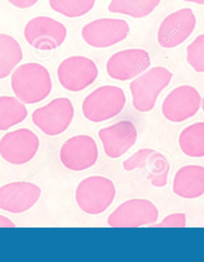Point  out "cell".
<instances>
[{"mask_svg":"<svg viewBox=\"0 0 204 262\" xmlns=\"http://www.w3.org/2000/svg\"><path fill=\"white\" fill-rule=\"evenodd\" d=\"M186 216L183 213L173 214L168 215L160 224L150 227H185Z\"/></svg>","mask_w":204,"mask_h":262,"instance_id":"cell-26","label":"cell"},{"mask_svg":"<svg viewBox=\"0 0 204 262\" xmlns=\"http://www.w3.org/2000/svg\"><path fill=\"white\" fill-rule=\"evenodd\" d=\"M22 58V48L16 39L0 34V79L9 76Z\"/></svg>","mask_w":204,"mask_h":262,"instance_id":"cell-18","label":"cell"},{"mask_svg":"<svg viewBox=\"0 0 204 262\" xmlns=\"http://www.w3.org/2000/svg\"><path fill=\"white\" fill-rule=\"evenodd\" d=\"M201 97L195 88L184 85L172 91L162 105L165 118L171 122H182L196 115Z\"/></svg>","mask_w":204,"mask_h":262,"instance_id":"cell-11","label":"cell"},{"mask_svg":"<svg viewBox=\"0 0 204 262\" xmlns=\"http://www.w3.org/2000/svg\"><path fill=\"white\" fill-rule=\"evenodd\" d=\"M202 109H203V112H204V98H203V101H202Z\"/></svg>","mask_w":204,"mask_h":262,"instance_id":"cell-30","label":"cell"},{"mask_svg":"<svg viewBox=\"0 0 204 262\" xmlns=\"http://www.w3.org/2000/svg\"><path fill=\"white\" fill-rule=\"evenodd\" d=\"M173 74L164 67H156L147 71L130 83L134 107L139 112H148L154 108L157 98L170 83Z\"/></svg>","mask_w":204,"mask_h":262,"instance_id":"cell-3","label":"cell"},{"mask_svg":"<svg viewBox=\"0 0 204 262\" xmlns=\"http://www.w3.org/2000/svg\"><path fill=\"white\" fill-rule=\"evenodd\" d=\"M148 163L151 171L149 178L152 185L159 187L164 186L167 183V176L170 168L166 158L154 150Z\"/></svg>","mask_w":204,"mask_h":262,"instance_id":"cell-23","label":"cell"},{"mask_svg":"<svg viewBox=\"0 0 204 262\" xmlns=\"http://www.w3.org/2000/svg\"><path fill=\"white\" fill-rule=\"evenodd\" d=\"M59 155L65 168L72 171L81 172L96 164L98 150L93 138L79 135L67 140L62 145Z\"/></svg>","mask_w":204,"mask_h":262,"instance_id":"cell-8","label":"cell"},{"mask_svg":"<svg viewBox=\"0 0 204 262\" xmlns=\"http://www.w3.org/2000/svg\"><path fill=\"white\" fill-rule=\"evenodd\" d=\"M74 116V107L68 98H58L44 107L37 108L32 120L42 132L48 136H59L68 128Z\"/></svg>","mask_w":204,"mask_h":262,"instance_id":"cell-5","label":"cell"},{"mask_svg":"<svg viewBox=\"0 0 204 262\" xmlns=\"http://www.w3.org/2000/svg\"><path fill=\"white\" fill-rule=\"evenodd\" d=\"M40 140L27 128L7 133L0 140V155L10 164L21 165L30 162L37 154Z\"/></svg>","mask_w":204,"mask_h":262,"instance_id":"cell-7","label":"cell"},{"mask_svg":"<svg viewBox=\"0 0 204 262\" xmlns=\"http://www.w3.org/2000/svg\"><path fill=\"white\" fill-rule=\"evenodd\" d=\"M196 23V17L191 9H183L170 14L161 25L158 42L164 48L176 47L191 35Z\"/></svg>","mask_w":204,"mask_h":262,"instance_id":"cell-13","label":"cell"},{"mask_svg":"<svg viewBox=\"0 0 204 262\" xmlns=\"http://www.w3.org/2000/svg\"><path fill=\"white\" fill-rule=\"evenodd\" d=\"M174 193L185 199H194L204 194V167L187 165L178 170L173 181Z\"/></svg>","mask_w":204,"mask_h":262,"instance_id":"cell-17","label":"cell"},{"mask_svg":"<svg viewBox=\"0 0 204 262\" xmlns=\"http://www.w3.org/2000/svg\"><path fill=\"white\" fill-rule=\"evenodd\" d=\"M116 196L113 182L100 176H90L81 181L75 191L79 207L85 213L98 215L111 206Z\"/></svg>","mask_w":204,"mask_h":262,"instance_id":"cell-2","label":"cell"},{"mask_svg":"<svg viewBox=\"0 0 204 262\" xmlns=\"http://www.w3.org/2000/svg\"><path fill=\"white\" fill-rule=\"evenodd\" d=\"M150 66L148 53L143 49H133L112 56L107 62V70L112 79L126 81L139 76Z\"/></svg>","mask_w":204,"mask_h":262,"instance_id":"cell-14","label":"cell"},{"mask_svg":"<svg viewBox=\"0 0 204 262\" xmlns=\"http://www.w3.org/2000/svg\"><path fill=\"white\" fill-rule=\"evenodd\" d=\"M105 154L112 159L122 157L131 148L138 139V130L130 120H122L98 131Z\"/></svg>","mask_w":204,"mask_h":262,"instance_id":"cell-15","label":"cell"},{"mask_svg":"<svg viewBox=\"0 0 204 262\" xmlns=\"http://www.w3.org/2000/svg\"><path fill=\"white\" fill-rule=\"evenodd\" d=\"M154 151L150 148H142L139 150L131 157L123 162V168L125 171H131L137 168H143Z\"/></svg>","mask_w":204,"mask_h":262,"instance_id":"cell-25","label":"cell"},{"mask_svg":"<svg viewBox=\"0 0 204 262\" xmlns=\"http://www.w3.org/2000/svg\"><path fill=\"white\" fill-rule=\"evenodd\" d=\"M11 4L19 9H28L36 5L38 0H8Z\"/></svg>","mask_w":204,"mask_h":262,"instance_id":"cell-27","label":"cell"},{"mask_svg":"<svg viewBox=\"0 0 204 262\" xmlns=\"http://www.w3.org/2000/svg\"><path fill=\"white\" fill-rule=\"evenodd\" d=\"M187 60L196 72L204 73V34L199 35L188 46Z\"/></svg>","mask_w":204,"mask_h":262,"instance_id":"cell-24","label":"cell"},{"mask_svg":"<svg viewBox=\"0 0 204 262\" xmlns=\"http://www.w3.org/2000/svg\"><path fill=\"white\" fill-rule=\"evenodd\" d=\"M39 186L33 183L15 182L0 187V210L20 214L33 208L41 195Z\"/></svg>","mask_w":204,"mask_h":262,"instance_id":"cell-12","label":"cell"},{"mask_svg":"<svg viewBox=\"0 0 204 262\" xmlns=\"http://www.w3.org/2000/svg\"><path fill=\"white\" fill-rule=\"evenodd\" d=\"M98 75L96 63L81 56L66 59L58 69L60 83L65 90L74 93L85 90L93 84Z\"/></svg>","mask_w":204,"mask_h":262,"instance_id":"cell-9","label":"cell"},{"mask_svg":"<svg viewBox=\"0 0 204 262\" xmlns=\"http://www.w3.org/2000/svg\"><path fill=\"white\" fill-rule=\"evenodd\" d=\"M129 31L128 24L124 20L104 19L87 25L83 28L82 35L88 44L104 48L124 40Z\"/></svg>","mask_w":204,"mask_h":262,"instance_id":"cell-16","label":"cell"},{"mask_svg":"<svg viewBox=\"0 0 204 262\" xmlns=\"http://www.w3.org/2000/svg\"><path fill=\"white\" fill-rule=\"evenodd\" d=\"M26 40L32 47L41 51L58 48L65 41L66 29L61 23L48 17L31 19L24 29Z\"/></svg>","mask_w":204,"mask_h":262,"instance_id":"cell-10","label":"cell"},{"mask_svg":"<svg viewBox=\"0 0 204 262\" xmlns=\"http://www.w3.org/2000/svg\"><path fill=\"white\" fill-rule=\"evenodd\" d=\"M11 86L16 96L27 104L44 100L52 90L48 71L40 63L34 62L17 67L12 76Z\"/></svg>","mask_w":204,"mask_h":262,"instance_id":"cell-1","label":"cell"},{"mask_svg":"<svg viewBox=\"0 0 204 262\" xmlns=\"http://www.w3.org/2000/svg\"><path fill=\"white\" fill-rule=\"evenodd\" d=\"M184 1L194 3L200 5H204V0H184Z\"/></svg>","mask_w":204,"mask_h":262,"instance_id":"cell-29","label":"cell"},{"mask_svg":"<svg viewBox=\"0 0 204 262\" xmlns=\"http://www.w3.org/2000/svg\"><path fill=\"white\" fill-rule=\"evenodd\" d=\"M159 212L152 202L142 198L125 201L109 215L107 224L112 228H139L154 224Z\"/></svg>","mask_w":204,"mask_h":262,"instance_id":"cell-6","label":"cell"},{"mask_svg":"<svg viewBox=\"0 0 204 262\" xmlns=\"http://www.w3.org/2000/svg\"><path fill=\"white\" fill-rule=\"evenodd\" d=\"M125 103V95L121 88L106 85L98 88L84 99L83 113L89 121L99 123L119 115Z\"/></svg>","mask_w":204,"mask_h":262,"instance_id":"cell-4","label":"cell"},{"mask_svg":"<svg viewBox=\"0 0 204 262\" xmlns=\"http://www.w3.org/2000/svg\"><path fill=\"white\" fill-rule=\"evenodd\" d=\"M16 225L8 217L0 214V228H15Z\"/></svg>","mask_w":204,"mask_h":262,"instance_id":"cell-28","label":"cell"},{"mask_svg":"<svg viewBox=\"0 0 204 262\" xmlns=\"http://www.w3.org/2000/svg\"><path fill=\"white\" fill-rule=\"evenodd\" d=\"M52 8L68 17L85 15L92 9L95 0H50Z\"/></svg>","mask_w":204,"mask_h":262,"instance_id":"cell-22","label":"cell"},{"mask_svg":"<svg viewBox=\"0 0 204 262\" xmlns=\"http://www.w3.org/2000/svg\"><path fill=\"white\" fill-rule=\"evenodd\" d=\"M27 115L26 106L16 98L0 97V130H8L22 122Z\"/></svg>","mask_w":204,"mask_h":262,"instance_id":"cell-20","label":"cell"},{"mask_svg":"<svg viewBox=\"0 0 204 262\" xmlns=\"http://www.w3.org/2000/svg\"><path fill=\"white\" fill-rule=\"evenodd\" d=\"M179 145L184 153L192 158L204 157V122L192 124L182 130Z\"/></svg>","mask_w":204,"mask_h":262,"instance_id":"cell-19","label":"cell"},{"mask_svg":"<svg viewBox=\"0 0 204 262\" xmlns=\"http://www.w3.org/2000/svg\"><path fill=\"white\" fill-rule=\"evenodd\" d=\"M161 0H113L110 11L126 14L133 17H145L153 11Z\"/></svg>","mask_w":204,"mask_h":262,"instance_id":"cell-21","label":"cell"}]
</instances>
